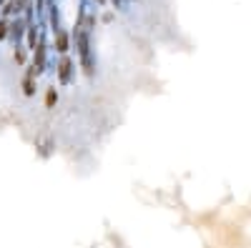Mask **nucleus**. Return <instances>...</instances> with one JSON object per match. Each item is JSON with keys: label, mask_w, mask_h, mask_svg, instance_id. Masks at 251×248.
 I'll list each match as a JSON object with an SVG mask.
<instances>
[{"label": "nucleus", "mask_w": 251, "mask_h": 248, "mask_svg": "<svg viewBox=\"0 0 251 248\" xmlns=\"http://www.w3.org/2000/svg\"><path fill=\"white\" fill-rule=\"evenodd\" d=\"M73 60L68 58V55H63L60 58V63H58V80L66 86V83H71V75H73Z\"/></svg>", "instance_id": "nucleus-1"}, {"label": "nucleus", "mask_w": 251, "mask_h": 248, "mask_svg": "<svg viewBox=\"0 0 251 248\" xmlns=\"http://www.w3.org/2000/svg\"><path fill=\"white\" fill-rule=\"evenodd\" d=\"M53 35H55V50L66 55L68 48H71V35H68V30H63V28H60V30H55Z\"/></svg>", "instance_id": "nucleus-2"}, {"label": "nucleus", "mask_w": 251, "mask_h": 248, "mask_svg": "<svg viewBox=\"0 0 251 248\" xmlns=\"http://www.w3.org/2000/svg\"><path fill=\"white\" fill-rule=\"evenodd\" d=\"M23 33H25V20L15 15V20H10L8 38H10V40H20V38H23Z\"/></svg>", "instance_id": "nucleus-3"}, {"label": "nucleus", "mask_w": 251, "mask_h": 248, "mask_svg": "<svg viewBox=\"0 0 251 248\" xmlns=\"http://www.w3.org/2000/svg\"><path fill=\"white\" fill-rule=\"evenodd\" d=\"M23 93H25V95H33V93H35V68H33V66L25 68V75H23Z\"/></svg>", "instance_id": "nucleus-4"}, {"label": "nucleus", "mask_w": 251, "mask_h": 248, "mask_svg": "<svg viewBox=\"0 0 251 248\" xmlns=\"http://www.w3.org/2000/svg\"><path fill=\"white\" fill-rule=\"evenodd\" d=\"M55 103H58V90H55V88H48V90H46V108H48V111L55 108Z\"/></svg>", "instance_id": "nucleus-5"}, {"label": "nucleus", "mask_w": 251, "mask_h": 248, "mask_svg": "<svg viewBox=\"0 0 251 248\" xmlns=\"http://www.w3.org/2000/svg\"><path fill=\"white\" fill-rule=\"evenodd\" d=\"M13 58H15V63L18 66H25V48H15V53H13Z\"/></svg>", "instance_id": "nucleus-6"}, {"label": "nucleus", "mask_w": 251, "mask_h": 248, "mask_svg": "<svg viewBox=\"0 0 251 248\" xmlns=\"http://www.w3.org/2000/svg\"><path fill=\"white\" fill-rule=\"evenodd\" d=\"M8 28H10V20L8 18H0V40L8 38Z\"/></svg>", "instance_id": "nucleus-7"}, {"label": "nucleus", "mask_w": 251, "mask_h": 248, "mask_svg": "<svg viewBox=\"0 0 251 248\" xmlns=\"http://www.w3.org/2000/svg\"><path fill=\"white\" fill-rule=\"evenodd\" d=\"M96 3H98V5H103V3H106V0H96Z\"/></svg>", "instance_id": "nucleus-8"}]
</instances>
